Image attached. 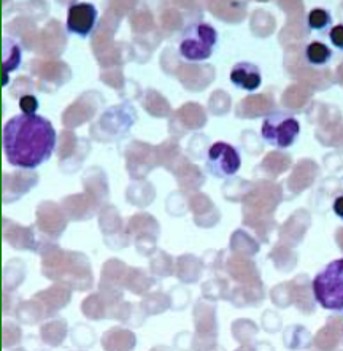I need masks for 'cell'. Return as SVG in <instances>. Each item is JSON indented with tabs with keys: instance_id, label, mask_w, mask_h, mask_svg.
Wrapping results in <instances>:
<instances>
[{
	"instance_id": "7c38bea8",
	"label": "cell",
	"mask_w": 343,
	"mask_h": 351,
	"mask_svg": "<svg viewBox=\"0 0 343 351\" xmlns=\"http://www.w3.org/2000/svg\"><path fill=\"white\" fill-rule=\"evenodd\" d=\"M329 40L332 47L343 51V24H335L329 29Z\"/></svg>"
},
{
	"instance_id": "8992f818",
	"label": "cell",
	"mask_w": 343,
	"mask_h": 351,
	"mask_svg": "<svg viewBox=\"0 0 343 351\" xmlns=\"http://www.w3.org/2000/svg\"><path fill=\"white\" fill-rule=\"evenodd\" d=\"M99 12L93 3L77 2L67 8V19H65V29L69 34L77 35L80 38H88L93 35L97 26Z\"/></svg>"
},
{
	"instance_id": "ba28073f",
	"label": "cell",
	"mask_w": 343,
	"mask_h": 351,
	"mask_svg": "<svg viewBox=\"0 0 343 351\" xmlns=\"http://www.w3.org/2000/svg\"><path fill=\"white\" fill-rule=\"evenodd\" d=\"M23 61V53L19 45L14 40L3 38V86L8 84L10 72H14Z\"/></svg>"
},
{
	"instance_id": "30bf717a",
	"label": "cell",
	"mask_w": 343,
	"mask_h": 351,
	"mask_svg": "<svg viewBox=\"0 0 343 351\" xmlns=\"http://www.w3.org/2000/svg\"><path fill=\"white\" fill-rule=\"evenodd\" d=\"M307 23H309V27L311 31H327V29L332 27V14L326 8H314L310 10Z\"/></svg>"
},
{
	"instance_id": "7a4b0ae2",
	"label": "cell",
	"mask_w": 343,
	"mask_h": 351,
	"mask_svg": "<svg viewBox=\"0 0 343 351\" xmlns=\"http://www.w3.org/2000/svg\"><path fill=\"white\" fill-rule=\"evenodd\" d=\"M314 298L327 312L343 315V258L331 261L315 275Z\"/></svg>"
},
{
	"instance_id": "3957f363",
	"label": "cell",
	"mask_w": 343,
	"mask_h": 351,
	"mask_svg": "<svg viewBox=\"0 0 343 351\" xmlns=\"http://www.w3.org/2000/svg\"><path fill=\"white\" fill-rule=\"evenodd\" d=\"M218 38V32L210 23L194 21L181 32L178 51L181 58L189 62L209 61L213 56Z\"/></svg>"
},
{
	"instance_id": "6da1fadb",
	"label": "cell",
	"mask_w": 343,
	"mask_h": 351,
	"mask_svg": "<svg viewBox=\"0 0 343 351\" xmlns=\"http://www.w3.org/2000/svg\"><path fill=\"white\" fill-rule=\"evenodd\" d=\"M3 153L13 167L34 170L51 159L58 143L56 129L40 114H14L3 126Z\"/></svg>"
},
{
	"instance_id": "277c9868",
	"label": "cell",
	"mask_w": 343,
	"mask_h": 351,
	"mask_svg": "<svg viewBox=\"0 0 343 351\" xmlns=\"http://www.w3.org/2000/svg\"><path fill=\"white\" fill-rule=\"evenodd\" d=\"M300 134V123L286 112L269 113L262 119L261 137L267 145L276 149H287L297 142Z\"/></svg>"
},
{
	"instance_id": "8fae6325",
	"label": "cell",
	"mask_w": 343,
	"mask_h": 351,
	"mask_svg": "<svg viewBox=\"0 0 343 351\" xmlns=\"http://www.w3.org/2000/svg\"><path fill=\"white\" fill-rule=\"evenodd\" d=\"M38 105V99L32 96V94H27V96L19 99V108H21L24 114H37Z\"/></svg>"
},
{
	"instance_id": "4fadbf2b",
	"label": "cell",
	"mask_w": 343,
	"mask_h": 351,
	"mask_svg": "<svg viewBox=\"0 0 343 351\" xmlns=\"http://www.w3.org/2000/svg\"><path fill=\"white\" fill-rule=\"evenodd\" d=\"M332 210H334V213L343 221V193L335 195L334 202H332Z\"/></svg>"
},
{
	"instance_id": "9c48e42d",
	"label": "cell",
	"mask_w": 343,
	"mask_h": 351,
	"mask_svg": "<svg viewBox=\"0 0 343 351\" xmlns=\"http://www.w3.org/2000/svg\"><path fill=\"white\" fill-rule=\"evenodd\" d=\"M305 59L307 62L314 67H324V65L329 64L332 61V49L327 47L326 43L318 42V40H314L305 47Z\"/></svg>"
},
{
	"instance_id": "52a82bcc",
	"label": "cell",
	"mask_w": 343,
	"mask_h": 351,
	"mask_svg": "<svg viewBox=\"0 0 343 351\" xmlns=\"http://www.w3.org/2000/svg\"><path fill=\"white\" fill-rule=\"evenodd\" d=\"M230 83L246 93H255L262 84V73L259 65L248 61L237 62L230 70Z\"/></svg>"
},
{
	"instance_id": "5b68a950",
	"label": "cell",
	"mask_w": 343,
	"mask_h": 351,
	"mask_svg": "<svg viewBox=\"0 0 343 351\" xmlns=\"http://www.w3.org/2000/svg\"><path fill=\"white\" fill-rule=\"evenodd\" d=\"M205 167L215 178L224 180L235 177L241 167L240 153L228 142L211 143L209 152H206Z\"/></svg>"
}]
</instances>
